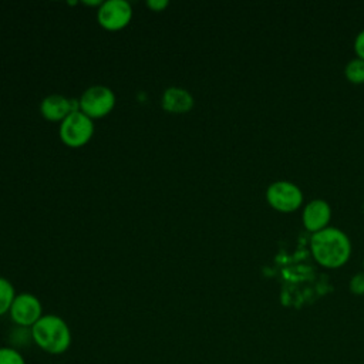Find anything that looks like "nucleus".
I'll use <instances>...</instances> for the list:
<instances>
[{
    "label": "nucleus",
    "mask_w": 364,
    "mask_h": 364,
    "mask_svg": "<svg viewBox=\"0 0 364 364\" xmlns=\"http://www.w3.org/2000/svg\"><path fill=\"white\" fill-rule=\"evenodd\" d=\"M132 18L131 4L125 0H108L101 3L97 20L101 27L109 31H117L128 26Z\"/></svg>",
    "instance_id": "nucleus-7"
},
{
    "label": "nucleus",
    "mask_w": 364,
    "mask_h": 364,
    "mask_svg": "<svg viewBox=\"0 0 364 364\" xmlns=\"http://www.w3.org/2000/svg\"><path fill=\"white\" fill-rule=\"evenodd\" d=\"M146 6L152 10V11H161L164 9L168 7V1L166 0H148Z\"/></svg>",
    "instance_id": "nucleus-17"
},
{
    "label": "nucleus",
    "mask_w": 364,
    "mask_h": 364,
    "mask_svg": "<svg viewBox=\"0 0 364 364\" xmlns=\"http://www.w3.org/2000/svg\"><path fill=\"white\" fill-rule=\"evenodd\" d=\"M10 346L20 350L23 347H26L30 341H33L31 338V330L27 328V327H20V326H16L11 331H10Z\"/></svg>",
    "instance_id": "nucleus-13"
},
{
    "label": "nucleus",
    "mask_w": 364,
    "mask_h": 364,
    "mask_svg": "<svg viewBox=\"0 0 364 364\" xmlns=\"http://www.w3.org/2000/svg\"><path fill=\"white\" fill-rule=\"evenodd\" d=\"M78 104L80 111L91 119L102 118L112 111L115 105V95L108 87L92 85L82 92Z\"/></svg>",
    "instance_id": "nucleus-5"
},
{
    "label": "nucleus",
    "mask_w": 364,
    "mask_h": 364,
    "mask_svg": "<svg viewBox=\"0 0 364 364\" xmlns=\"http://www.w3.org/2000/svg\"><path fill=\"white\" fill-rule=\"evenodd\" d=\"M30 330L33 343L47 354L60 355L71 347L73 336L70 326L57 314H43Z\"/></svg>",
    "instance_id": "nucleus-2"
},
{
    "label": "nucleus",
    "mask_w": 364,
    "mask_h": 364,
    "mask_svg": "<svg viewBox=\"0 0 364 364\" xmlns=\"http://www.w3.org/2000/svg\"><path fill=\"white\" fill-rule=\"evenodd\" d=\"M303 191L300 186L289 179H277L267 185L266 200L279 212H293L303 205Z\"/></svg>",
    "instance_id": "nucleus-3"
},
{
    "label": "nucleus",
    "mask_w": 364,
    "mask_h": 364,
    "mask_svg": "<svg viewBox=\"0 0 364 364\" xmlns=\"http://www.w3.org/2000/svg\"><path fill=\"white\" fill-rule=\"evenodd\" d=\"M344 75L353 84L364 82V60L360 57L350 58L344 65Z\"/></svg>",
    "instance_id": "nucleus-11"
},
{
    "label": "nucleus",
    "mask_w": 364,
    "mask_h": 364,
    "mask_svg": "<svg viewBox=\"0 0 364 364\" xmlns=\"http://www.w3.org/2000/svg\"><path fill=\"white\" fill-rule=\"evenodd\" d=\"M78 109L80 104L77 100H70L58 94L46 97L40 105L41 115L48 121H63L67 115Z\"/></svg>",
    "instance_id": "nucleus-9"
},
{
    "label": "nucleus",
    "mask_w": 364,
    "mask_h": 364,
    "mask_svg": "<svg viewBox=\"0 0 364 364\" xmlns=\"http://www.w3.org/2000/svg\"><path fill=\"white\" fill-rule=\"evenodd\" d=\"M363 210H364V202H363Z\"/></svg>",
    "instance_id": "nucleus-18"
},
{
    "label": "nucleus",
    "mask_w": 364,
    "mask_h": 364,
    "mask_svg": "<svg viewBox=\"0 0 364 364\" xmlns=\"http://www.w3.org/2000/svg\"><path fill=\"white\" fill-rule=\"evenodd\" d=\"M363 267H364V259H363Z\"/></svg>",
    "instance_id": "nucleus-19"
},
{
    "label": "nucleus",
    "mask_w": 364,
    "mask_h": 364,
    "mask_svg": "<svg viewBox=\"0 0 364 364\" xmlns=\"http://www.w3.org/2000/svg\"><path fill=\"white\" fill-rule=\"evenodd\" d=\"M351 240L348 235L336 226H327L310 236V250L316 262L324 267L336 269L350 259Z\"/></svg>",
    "instance_id": "nucleus-1"
},
{
    "label": "nucleus",
    "mask_w": 364,
    "mask_h": 364,
    "mask_svg": "<svg viewBox=\"0 0 364 364\" xmlns=\"http://www.w3.org/2000/svg\"><path fill=\"white\" fill-rule=\"evenodd\" d=\"M331 213H333L331 206L326 199L314 198L303 206V210H301L303 226L311 233L318 232L330 226Z\"/></svg>",
    "instance_id": "nucleus-8"
},
{
    "label": "nucleus",
    "mask_w": 364,
    "mask_h": 364,
    "mask_svg": "<svg viewBox=\"0 0 364 364\" xmlns=\"http://www.w3.org/2000/svg\"><path fill=\"white\" fill-rule=\"evenodd\" d=\"M193 107V97L185 88L171 87L162 95V108L168 112L183 114Z\"/></svg>",
    "instance_id": "nucleus-10"
},
{
    "label": "nucleus",
    "mask_w": 364,
    "mask_h": 364,
    "mask_svg": "<svg viewBox=\"0 0 364 364\" xmlns=\"http://www.w3.org/2000/svg\"><path fill=\"white\" fill-rule=\"evenodd\" d=\"M94 134V124L90 117L82 114L80 109L67 115L60 125L61 141L71 148L85 145Z\"/></svg>",
    "instance_id": "nucleus-4"
},
{
    "label": "nucleus",
    "mask_w": 364,
    "mask_h": 364,
    "mask_svg": "<svg viewBox=\"0 0 364 364\" xmlns=\"http://www.w3.org/2000/svg\"><path fill=\"white\" fill-rule=\"evenodd\" d=\"M16 299V291L10 280L0 277V316L10 311V307Z\"/></svg>",
    "instance_id": "nucleus-12"
},
{
    "label": "nucleus",
    "mask_w": 364,
    "mask_h": 364,
    "mask_svg": "<svg viewBox=\"0 0 364 364\" xmlns=\"http://www.w3.org/2000/svg\"><path fill=\"white\" fill-rule=\"evenodd\" d=\"M0 364H27L20 350L11 346L0 347Z\"/></svg>",
    "instance_id": "nucleus-14"
},
{
    "label": "nucleus",
    "mask_w": 364,
    "mask_h": 364,
    "mask_svg": "<svg viewBox=\"0 0 364 364\" xmlns=\"http://www.w3.org/2000/svg\"><path fill=\"white\" fill-rule=\"evenodd\" d=\"M10 318L16 326L31 328L43 316V306L38 297L31 293H20L16 296L10 307Z\"/></svg>",
    "instance_id": "nucleus-6"
},
{
    "label": "nucleus",
    "mask_w": 364,
    "mask_h": 364,
    "mask_svg": "<svg viewBox=\"0 0 364 364\" xmlns=\"http://www.w3.org/2000/svg\"><path fill=\"white\" fill-rule=\"evenodd\" d=\"M354 51H355V55L363 58L364 60V28L360 30L355 37H354Z\"/></svg>",
    "instance_id": "nucleus-16"
},
{
    "label": "nucleus",
    "mask_w": 364,
    "mask_h": 364,
    "mask_svg": "<svg viewBox=\"0 0 364 364\" xmlns=\"http://www.w3.org/2000/svg\"><path fill=\"white\" fill-rule=\"evenodd\" d=\"M348 290L355 296L364 294V270H360L350 277Z\"/></svg>",
    "instance_id": "nucleus-15"
}]
</instances>
